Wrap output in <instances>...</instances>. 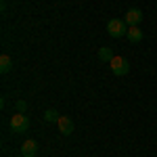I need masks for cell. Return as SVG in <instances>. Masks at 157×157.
I'll return each instance as SVG.
<instances>
[{
  "label": "cell",
  "instance_id": "8992f818",
  "mask_svg": "<svg viewBox=\"0 0 157 157\" xmlns=\"http://www.w3.org/2000/svg\"><path fill=\"white\" fill-rule=\"evenodd\" d=\"M36 153H38V143L36 140H25L23 143V147H21V155L23 157H36Z\"/></svg>",
  "mask_w": 157,
  "mask_h": 157
},
{
  "label": "cell",
  "instance_id": "5b68a950",
  "mask_svg": "<svg viewBox=\"0 0 157 157\" xmlns=\"http://www.w3.org/2000/svg\"><path fill=\"white\" fill-rule=\"evenodd\" d=\"M57 124H59V130H61V134H63V136H69V134L73 132V120H71V117L61 115Z\"/></svg>",
  "mask_w": 157,
  "mask_h": 157
},
{
  "label": "cell",
  "instance_id": "277c9868",
  "mask_svg": "<svg viewBox=\"0 0 157 157\" xmlns=\"http://www.w3.org/2000/svg\"><path fill=\"white\" fill-rule=\"evenodd\" d=\"M124 21L128 23V27H134V25H138L140 21H143V11H140V9H130V11L126 13Z\"/></svg>",
  "mask_w": 157,
  "mask_h": 157
},
{
  "label": "cell",
  "instance_id": "7a4b0ae2",
  "mask_svg": "<svg viewBox=\"0 0 157 157\" xmlns=\"http://www.w3.org/2000/svg\"><path fill=\"white\" fill-rule=\"evenodd\" d=\"M11 130L17 134H23L25 130H29V117L25 113H15L11 117Z\"/></svg>",
  "mask_w": 157,
  "mask_h": 157
},
{
  "label": "cell",
  "instance_id": "7c38bea8",
  "mask_svg": "<svg viewBox=\"0 0 157 157\" xmlns=\"http://www.w3.org/2000/svg\"><path fill=\"white\" fill-rule=\"evenodd\" d=\"M2 2H4V0H2Z\"/></svg>",
  "mask_w": 157,
  "mask_h": 157
},
{
  "label": "cell",
  "instance_id": "9c48e42d",
  "mask_svg": "<svg viewBox=\"0 0 157 157\" xmlns=\"http://www.w3.org/2000/svg\"><path fill=\"white\" fill-rule=\"evenodd\" d=\"M11 69H13V59L9 57V55H2V57H0V71L9 73Z\"/></svg>",
  "mask_w": 157,
  "mask_h": 157
},
{
  "label": "cell",
  "instance_id": "52a82bcc",
  "mask_svg": "<svg viewBox=\"0 0 157 157\" xmlns=\"http://www.w3.org/2000/svg\"><path fill=\"white\" fill-rule=\"evenodd\" d=\"M126 38H128L132 44H138V42L143 40V29H140L138 25H134V27H128V34H126Z\"/></svg>",
  "mask_w": 157,
  "mask_h": 157
},
{
  "label": "cell",
  "instance_id": "3957f363",
  "mask_svg": "<svg viewBox=\"0 0 157 157\" xmlns=\"http://www.w3.org/2000/svg\"><path fill=\"white\" fill-rule=\"evenodd\" d=\"M109 65H111V71L115 73V75H128L130 73V63L124 57H113V61Z\"/></svg>",
  "mask_w": 157,
  "mask_h": 157
},
{
  "label": "cell",
  "instance_id": "30bf717a",
  "mask_svg": "<svg viewBox=\"0 0 157 157\" xmlns=\"http://www.w3.org/2000/svg\"><path fill=\"white\" fill-rule=\"evenodd\" d=\"M59 117H61V115L55 111V109H48V111L44 113V120H46V121H59Z\"/></svg>",
  "mask_w": 157,
  "mask_h": 157
},
{
  "label": "cell",
  "instance_id": "4fadbf2b",
  "mask_svg": "<svg viewBox=\"0 0 157 157\" xmlns=\"http://www.w3.org/2000/svg\"><path fill=\"white\" fill-rule=\"evenodd\" d=\"M21 157H23V155H21Z\"/></svg>",
  "mask_w": 157,
  "mask_h": 157
},
{
  "label": "cell",
  "instance_id": "ba28073f",
  "mask_svg": "<svg viewBox=\"0 0 157 157\" xmlns=\"http://www.w3.org/2000/svg\"><path fill=\"white\" fill-rule=\"evenodd\" d=\"M97 57H98V61H103V63H111L115 55H113V50H111V48L101 46V48H98V52H97Z\"/></svg>",
  "mask_w": 157,
  "mask_h": 157
},
{
  "label": "cell",
  "instance_id": "6da1fadb",
  "mask_svg": "<svg viewBox=\"0 0 157 157\" xmlns=\"http://www.w3.org/2000/svg\"><path fill=\"white\" fill-rule=\"evenodd\" d=\"M107 34L111 38H121L128 34V23L124 19H111L107 23Z\"/></svg>",
  "mask_w": 157,
  "mask_h": 157
},
{
  "label": "cell",
  "instance_id": "8fae6325",
  "mask_svg": "<svg viewBox=\"0 0 157 157\" xmlns=\"http://www.w3.org/2000/svg\"><path fill=\"white\" fill-rule=\"evenodd\" d=\"M25 109H27V103L25 101H17V111L19 113H25Z\"/></svg>",
  "mask_w": 157,
  "mask_h": 157
}]
</instances>
